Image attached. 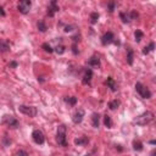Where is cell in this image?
<instances>
[{"label":"cell","mask_w":156,"mask_h":156,"mask_svg":"<svg viewBox=\"0 0 156 156\" xmlns=\"http://www.w3.org/2000/svg\"><path fill=\"white\" fill-rule=\"evenodd\" d=\"M154 113L151 111H145L142 115H139L136 119H134V123L138 124V126H147L154 119Z\"/></svg>","instance_id":"obj_1"},{"label":"cell","mask_w":156,"mask_h":156,"mask_svg":"<svg viewBox=\"0 0 156 156\" xmlns=\"http://www.w3.org/2000/svg\"><path fill=\"white\" fill-rule=\"evenodd\" d=\"M56 142L60 147H67V138H66V126L60 124L58 128V134H56Z\"/></svg>","instance_id":"obj_2"},{"label":"cell","mask_w":156,"mask_h":156,"mask_svg":"<svg viewBox=\"0 0 156 156\" xmlns=\"http://www.w3.org/2000/svg\"><path fill=\"white\" fill-rule=\"evenodd\" d=\"M136 90H137V93H138V94L142 96L143 99H150V98H151V95H153L149 88L145 87L143 83H140V82L136 83Z\"/></svg>","instance_id":"obj_3"},{"label":"cell","mask_w":156,"mask_h":156,"mask_svg":"<svg viewBox=\"0 0 156 156\" xmlns=\"http://www.w3.org/2000/svg\"><path fill=\"white\" fill-rule=\"evenodd\" d=\"M18 111L21 113H23L26 116H29V117H35L38 113L37 107L34 106H27V105H20L18 106Z\"/></svg>","instance_id":"obj_4"},{"label":"cell","mask_w":156,"mask_h":156,"mask_svg":"<svg viewBox=\"0 0 156 156\" xmlns=\"http://www.w3.org/2000/svg\"><path fill=\"white\" fill-rule=\"evenodd\" d=\"M31 6H32V1L31 0H22V1L18 3L17 9L22 15H27L31 10Z\"/></svg>","instance_id":"obj_5"},{"label":"cell","mask_w":156,"mask_h":156,"mask_svg":"<svg viewBox=\"0 0 156 156\" xmlns=\"http://www.w3.org/2000/svg\"><path fill=\"white\" fill-rule=\"evenodd\" d=\"M32 139H33V142L38 145H43L45 143L44 134L41 131H39V129H34V131L32 132Z\"/></svg>","instance_id":"obj_6"},{"label":"cell","mask_w":156,"mask_h":156,"mask_svg":"<svg viewBox=\"0 0 156 156\" xmlns=\"http://www.w3.org/2000/svg\"><path fill=\"white\" fill-rule=\"evenodd\" d=\"M3 123L7 124L10 128H18V127H20V122H18L14 116H4Z\"/></svg>","instance_id":"obj_7"},{"label":"cell","mask_w":156,"mask_h":156,"mask_svg":"<svg viewBox=\"0 0 156 156\" xmlns=\"http://www.w3.org/2000/svg\"><path fill=\"white\" fill-rule=\"evenodd\" d=\"M83 118H84V110L83 109H78L73 113V116H72V121L76 124H79V123H82Z\"/></svg>","instance_id":"obj_8"},{"label":"cell","mask_w":156,"mask_h":156,"mask_svg":"<svg viewBox=\"0 0 156 156\" xmlns=\"http://www.w3.org/2000/svg\"><path fill=\"white\" fill-rule=\"evenodd\" d=\"M115 41V34L112 32H106L105 34L101 37V44L102 45H109Z\"/></svg>","instance_id":"obj_9"},{"label":"cell","mask_w":156,"mask_h":156,"mask_svg":"<svg viewBox=\"0 0 156 156\" xmlns=\"http://www.w3.org/2000/svg\"><path fill=\"white\" fill-rule=\"evenodd\" d=\"M59 11V6H58V3H56V0H53V1L50 3L49 7H48V16L49 17H54L55 12Z\"/></svg>","instance_id":"obj_10"},{"label":"cell","mask_w":156,"mask_h":156,"mask_svg":"<svg viewBox=\"0 0 156 156\" xmlns=\"http://www.w3.org/2000/svg\"><path fill=\"white\" fill-rule=\"evenodd\" d=\"M92 78H93V71L90 69H88V70H85L84 76H83V78H82V83L84 85L85 84H89L90 81H92Z\"/></svg>","instance_id":"obj_11"},{"label":"cell","mask_w":156,"mask_h":156,"mask_svg":"<svg viewBox=\"0 0 156 156\" xmlns=\"http://www.w3.org/2000/svg\"><path fill=\"white\" fill-rule=\"evenodd\" d=\"M88 65H89L90 67H93V69H99V67H100V59L95 55L92 56V58L89 59V61H88Z\"/></svg>","instance_id":"obj_12"},{"label":"cell","mask_w":156,"mask_h":156,"mask_svg":"<svg viewBox=\"0 0 156 156\" xmlns=\"http://www.w3.org/2000/svg\"><path fill=\"white\" fill-rule=\"evenodd\" d=\"M89 143V138L85 137V136H82V137H78L75 139V144L77 147H83V145H87Z\"/></svg>","instance_id":"obj_13"},{"label":"cell","mask_w":156,"mask_h":156,"mask_svg":"<svg viewBox=\"0 0 156 156\" xmlns=\"http://www.w3.org/2000/svg\"><path fill=\"white\" fill-rule=\"evenodd\" d=\"M105 84L110 88L111 89V92H117V84H116V82L113 81V78L112 77H107V79H106V82H105Z\"/></svg>","instance_id":"obj_14"},{"label":"cell","mask_w":156,"mask_h":156,"mask_svg":"<svg viewBox=\"0 0 156 156\" xmlns=\"http://www.w3.org/2000/svg\"><path fill=\"white\" fill-rule=\"evenodd\" d=\"M92 126L94 128H99L100 126V115L98 112H94L92 115Z\"/></svg>","instance_id":"obj_15"},{"label":"cell","mask_w":156,"mask_h":156,"mask_svg":"<svg viewBox=\"0 0 156 156\" xmlns=\"http://www.w3.org/2000/svg\"><path fill=\"white\" fill-rule=\"evenodd\" d=\"M119 18L123 23H129L132 21V17H131V14L129 12H119Z\"/></svg>","instance_id":"obj_16"},{"label":"cell","mask_w":156,"mask_h":156,"mask_svg":"<svg viewBox=\"0 0 156 156\" xmlns=\"http://www.w3.org/2000/svg\"><path fill=\"white\" fill-rule=\"evenodd\" d=\"M133 60H134V53L132 48H127V64L129 66L133 65Z\"/></svg>","instance_id":"obj_17"},{"label":"cell","mask_w":156,"mask_h":156,"mask_svg":"<svg viewBox=\"0 0 156 156\" xmlns=\"http://www.w3.org/2000/svg\"><path fill=\"white\" fill-rule=\"evenodd\" d=\"M132 145H133V149L136 150V151H142V150L144 149V145H143V143L140 142L139 139H134Z\"/></svg>","instance_id":"obj_18"},{"label":"cell","mask_w":156,"mask_h":156,"mask_svg":"<svg viewBox=\"0 0 156 156\" xmlns=\"http://www.w3.org/2000/svg\"><path fill=\"white\" fill-rule=\"evenodd\" d=\"M98 21H99V14L98 12H92L90 15H89V22H90V24H95V23H98Z\"/></svg>","instance_id":"obj_19"},{"label":"cell","mask_w":156,"mask_h":156,"mask_svg":"<svg viewBox=\"0 0 156 156\" xmlns=\"http://www.w3.org/2000/svg\"><path fill=\"white\" fill-rule=\"evenodd\" d=\"M37 27H38V31H39V32H41V33H45L46 29H48V27H46V24H45V22L43 20L39 21V22L37 23Z\"/></svg>","instance_id":"obj_20"},{"label":"cell","mask_w":156,"mask_h":156,"mask_svg":"<svg viewBox=\"0 0 156 156\" xmlns=\"http://www.w3.org/2000/svg\"><path fill=\"white\" fill-rule=\"evenodd\" d=\"M154 49H155V43H154V41H151V43H150L148 46H145V48L143 49V54L144 55H148L150 51H153Z\"/></svg>","instance_id":"obj_21"},{"label":"cell","mask_w":156,"mask_h":156,"mask_svg":"<svg viewBox=\"0 0 156 156\" xmlns=\"http://www.w3.org/2000/svg\"><path fill=\"white\" fill-rule=\"evenodd\" d=\"M65 101L69 104V105L75 106L76 104H77V98H76V96H66V98H65Z\"/></svg>","instance_id":"obj_22"},{"label":"cell","mask_w":156,"mask_h":156,"mask_svg":"<svg viewBox=\"0 0 156 156\" xmlns=\"http://www.w3.org/2000/svg\"><path fill=\"white\" fill-rule=\"evenodd\" d=\"M41 49H43L45 53H49V54L54 53V49L51 48V45L49 43H43V44H41Z\"/></svg>","instance_id":"obj_23"},{"label":"cell","mask_w":156,"mask_h":156,"mask_svg":"<svg viewBox=\"0 0 156 156\" xmlns=\"http://www.w3.org/2000/svg\"><path fill=\"white\" fill-rule=\"evenodd\" d=\"M104 124H105V127L107 128H111L112 127V119L109 115H105L104 116Z\"/></svg>","instance_id":"obj_24"},{"label":"cell","mask_w":156,"mask_h":156,"mask_svg":"<svg viewBox=\"0 0 156 156\" xmlns=\"http://www.w3.org/2000/svg\"><path fill=\"white\" fill-rule=\"evenodd\" d=\"M119 104L121 102H119L117 99L116 100H111L110 102H109V109H110V110H116V109L119 106Z\"/></svg>","instance_id":"obj_25"},{"label":"cell","mask_w":156,"mask_h":156,"mask_svg":"<svg viewBox=\"0 0 156 156\" xmlns=\"http://www.w3.org/2000/svg\"><path fill=\"white\" fill-rule=\"evenodd\" d=\"M143 37H144V33H143L140 29H137L136 32H134V38H136V41H137V43H139V41L143 39Z\"/></svg>","instance_id":"obj_26"},{"label":"cell","mask_w":156,"mask_h":156,"mask_svg":"<svg viewBox=\"0 0 156 156\" xmlns=\"http://www.w3.org/2000/svg\"><path fill=\"white\" fill-rule=\"evenodd\" d=\"M54 51H55V53L58 54V55H62V54H65L66 48H65L64 45H58V46H56V48L54 49Z\"/></svg>","instance_id":"obj_27"},{"label":"cell","mask_w":156,"mask_h":156,"mask_svg":"<svg viewBox=\"0 0 156 156\" xmlns=\"http://www.w3.org/2000/svg\"><path fill=\"white\" fill-rule=\"evenodd\" d=\"M10 49V43H7L5 39L1 40V51L3 53H6V51Z\"/></svg>","instance_id":"obj_28"},{"label":"cell","mask_w":156,"mask_h":156,"mask_svg":"<svg viewBox=\"0 0 156 156\" xmlns=\"http://www.w3.org/2000/svg\"><path fill=\"white\" fill-rule=\"evenodd\" d=\"M12 142H11V139H10L7 136H4L3 137V145L5 148H7V147H10V144H11Z\"/></svg>","instance_id":"obj_29"},{"label":"cell","mask_w":156,"mask_h":156,"mask_svg":"<svg viewBox=\"0 0 156 156\" xmlns=\"http://www.w3.org/2000/svg\"><path fill=\"white\" fill-rule=\"evenodd\" d=\"M115 7H116V3L115 1H111V3L107 4V9H109V11H110V12L115 11Z\"/></svg>","instance_id":"obj_30"},{"label":"cell","mask_w":156,"mask_h":156,"mask_svg":"<svg viewBox=\"0 0 156 156\" xmlns=\"http://www.w3.org/2000/svg\"><path fill=\"white\" fill-rule=\"evenodd\" d=\"M129 14H131V17H132V20H136L139 15H138V12H137V10H132V11H129Z\"/></svg>","instance_id":"obj_31"},{"label":"cell","mask_w":156,"mask_h":156,"mask_svg":"<svg viewBox=\"0 0 156 156\" xmlns=\"http://www.w3.org/2000/svg\"><path fill=\"white\" fill-rule=\"evenodd\" d=\"M73 28H75V27H73L72 24H69V26H65V29H64V31H65L66 33H69V32H71V31H73Z\"/></svg>","instance_id":"obj_32"},{"label":"cell","mask_w":156,"mask_h":156,"mask_svg":"<svg viewBox=\"0 0 156 156\" xmlns=\"http://www.w3.org/2000/svg\"><path fill=\"white\" fill-rule=\"evenodd\" d=\"M17 156H29L27 151H24V150H18L17 151Z\"/></svg>","instance_id":"obj_33"},{"label":"cell","mask_w":156,"mask_h":156,"mask_svg":"<svg viewBox=\"0 0 156 156\" xmlns=\"http://www.w3.org/2000/svg\"><path fill=\"white\" fill-rule=\"evenodd\" d=\"M17 66H18V64H17L16 61H11V62L9 64V67H10V69H16Z\"/></svg>","instance_id":"obj_34"},{"label":"cell","mask_w":156,"mask_h":156,"mask_svg":"<svg viewBox=\"0 0 156 156\" xmlns=\"http://www.w3.org/2000/svg\"><path fill=\"white\" fill-rule=\"evenodd\" d=\"M72 53H73L75 55H77L78 53H79V51L77 50V44L76 43H73V45H72Z\"/></svg>","instance_id":"obj_35"},{"label":"cell","mask_w":156,"mask_h":156,"mask_svg":"<svg viewBox=\"0 0 156 156\" xmlns=\"http://www.w3.org/2000/svg\"><path fill=\"white\" fill-rule=\"evenodd\" d=\"M149 144H150V145H156V139H151V140H149Z\"/></svg>","instance_id":"obj_36"},{"label":"cell","mask_w":156,"mask_h":156,"mask_svg":"<svg viewBox=\"0 0 156 156\" xmlns=\"http://www.w3.org/2000/svg\"><path fill=\"white\" fill-rule=\"evenodd\" d=\"M0 11H1V16L4 17L5 16V11H4V7L3 6H0Z\"/></svg>","instance_id":"obj_37"},{"label":"cell","mask_w":156,"mask_h":156,"mask_svg":"<svg viewBox=\"0 0 156 156\" xmlns=\"http://www.w3.org/2000/svg\"><path fill=\"white\" fill-rule=\"evenodd\" d=\"M151 156H156V149L153 150V153H151Z\"/></svg>","instance_id":"obj_38"}]
</instances>
